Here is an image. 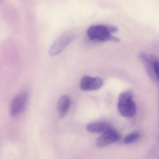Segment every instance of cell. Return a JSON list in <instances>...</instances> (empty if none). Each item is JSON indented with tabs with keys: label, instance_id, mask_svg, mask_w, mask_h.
I'll list each match as a JSON object with an SVG mask.
<instances>
[{
	"label": "cell",
	"instance_id": "cell-5",
	"mask_svg": "<svg viewBox=\"0 0 159 159\" xmlns=\"http://www.w3.org/2000/svg\"><path fill=\"white\" fill-rule=\"evenodd\" d=\"M119 133L113 128L103 133L97 139L96 146L103 148L111 144L118 142L120 139Z\"/></svg>",
	"mask_w": 159,
	"mask_h": 159
},
{
	"label": "cell",
	"instance_id": "cell-6",
	"mask_svg": "<svg viewBox=\"0 0 159 159\" xmlns=\"http://www.w3.org/2000/svg\"><path fill=\"white\" fill-rule=\"evenodd\" d=\"M103 84V80L99 77L85 76L80 81V87L84 91L95 90L101 88Z\"/></svg>",
	"mask_w": 159,
	"mask_h": 159
},
{
	"label": "cell",
	"instance_id": "cell-9",
	"mask_svg": "<svg viewBox=\"0 0 159 159\" xmlns=\"http://www.w3.org/2000/svg\"><path fill=\"white\" fill-rule=\"evenodd\" d=\"M141 134L139 131H134L129 134L124 138V143L126 144L133 143L140 138Z\"/></svg>",
	"mask_w": 159,
	"mask_h": 159
},
{
	"label": "cell",
	"instance_id": "cell-10",
	"mask_svg": "<svg viewBox=\"0 0 159 159\" xmlns=\"http://www.w3.org/2000/svg\"><path fill=\"white\" fill-rule=\"evenodd\" d=\"M154 70L156 79L159 81V59L156 57L154 62Z\"/></svg>",
	"mask_w": 159,
	"mask_h": 159
},
{
	"label": "cell",
	"instance_id": "cell-3",
	"mask_svg": "<svg viewBox=\"0 0 159 159\" xmlns=\"http://www.w3.org/2000/svg\"><path fill=\"white\" fill-rule=\"evenodd\" d=\"M75 36V34L71 31L66 32L61 35L50 48L49 55L53 57L59 54L74 39Z\"/></svg>",
	"mask_w": 159,
	"mask_h": 159
},
{
	"label": "cell",
	"instance_id": "cell-8",
	"mask_svg": "<svg viewBox=\"0 0 159 159\" xmlns=\"http://www.w3.org/2000/svg\"><path fill=\"white\" fill-rule=\"evenodd\" d=\"M71 104V100L68 95H63L60 98L58 102V110L61 117H64L67 115Z\"/></svg>",
	"mask_w": 159,
	"mask_h": 159
},
{
	"label": "cell",
	"instance_id": "cell-1",
	"mask_svg": "<svg viewBox=\"0 0 159 159\" xmlns=\"http://www.w3.org/2000/svg\"><path fill=\"white\" fill-rule=\"evenodd\" d=\"M116 27L108 25H93L87 30V35L90 40L93 42H104L107 41L118 43L119 38L113 36L112 34L117 32Z\"/></svg>",
	"mask_w": 159,
	"mask_h": 159
},
{
	"label": "cell",
	"instance_id": "cell-4",
	"mask_svg": "<svg viewBox=\"0 0 159 159\" xmlns=\"http://www.w3.org/2000/svg\"><path fill=\"white\" fill-rule=\"evenodd\" d=\"M29 97V93L24 91L14 98L10 105V112L12 116H18L24 112L28 104Z\"/></svg>",
	"mask_w": 159,
	"mask_h": 159
},
{
	"label": "cell",
	"instance_id": "cell-7",
	"mask_svg": "<svg viewBox=\"0 0 159 159\" xmlns=\"http://www.w3.org/2000/svg\"><path fill=\"white\" fill-rule=\"evenodd\" d=\"M112 127L109 123L105 121L92 122L87 126V130L91 133H103Z\"/></svg>",
	"mask_w": 159,
	"mask_h": 159
},
{
	"label": "cell",
	"instance_id": "cell-2",
	"mask_svg": "<svg viewBox=\"0 0 159 159\" xmlns=\"http://www.w3.org/2000/svg\"><path fill=\"white\" fill-rule=\"evenodd\" d=\"M133 93L127 91L120 93L119 97L118 108L121 116L125 117H132L136 112V106L133 100Z\"/></svg>",
	"mask_w": 159,
	"mask_h": 159
}]
</instances>
